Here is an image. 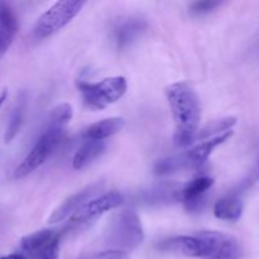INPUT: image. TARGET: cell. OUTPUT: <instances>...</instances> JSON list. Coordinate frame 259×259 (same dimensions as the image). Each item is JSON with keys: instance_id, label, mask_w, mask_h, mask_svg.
I'll return each instance as SVG.
<instances>
[{"instance_id": "obj_25", "label": "cell", "mask_w": 259, "mask_h": 259, "mask_svg": "<svg viewBox=\"0 0 259 259\" xmlns=\"http://www.w3.org/2000/svg\"><path fill=\"white\" fill-rule=\"evenodd\" d=\"M8 98V90L5 89V90H3L2 93H0V110H2V106L3 104L5 103V100H7Z\"/></svg>"}, {"instance_id": "obj_7", "label": "cell", "mask_w": 259, "mask_h": 259, "mask_svg": "<svg viewBox=\"0 0 259 259\" xmlns=\"http://www.w3.org/2000/svg\"><path fill=\"white\" fill-rule=\"evenodd\" d=\"M20 253L27 259H58L60 235L50 229L25 235L20 240Z\"/></svg>"}, {"instance_id": "obj_1", "label": "cell", "mask_w": 259, "mask_h": 259, "mask_svg": "<svg viewBox=\"0 0 259 259\" xmlns=\"http://www.w3.org/2000/svg\"><path fill=\"white\" fill-rule=\"evenodd\" d=\"M166 98L175 121V143L190 146L196 141L201 121V105L195 89L186 81L171 83L166 89Z\"/></svg>"}, {"instance_id": "obj_20", "label": "cell", "mask_w": 259, "mask_h": 259, "mask_svg": "<svg viewBox=\"0 0 259 259\" xmlns=\"http://www.w3.org/2000/svg\"><path fill=\"white\" fill-rule=\"evenodd\" d=\"M25 105H27V99H25L24 94H22V95L18 96L17 103H15L12 113H10L9 121H8V125L4 134L5 143H10L17 137L18 132H19L20 126L23 124V119H24Z\"/></svg>"}, {"instance_id": "obj_21", "label": "cell", "mask_w": 259, "mask_h": 259, "mask_svg": "<svg viewBox=\"0 0 259 259\" xmlns=\"http://www.w3.org/2000/svg\"><path fill=\"white\" fill-rule=\"evenodd\" d=\"M72 116V106L67 103L60 104V105H57L55 109L51 110L47 121H46V125L53 126V128L66 129V125L70 123Z\"/></svg>"}, {"instance_id": "obj_2", "label": "cell", "mask_w": 259, "mask_h": 259, "mask_svg": "<svg viewBox=\"0 0 259 259\" xmlns=\"http://www.w3.org/2000/svg\"><path fill=\"white\" fill-rule=\"evenodd\" d=\"M232 137L233 132H228V133L222 134V136L207 139L202 143L196 144L189 151L181 152V153L174 154V156L164 157V158L156 162L153 168L154 172H156V175L164 176V175L176 174V172L201 167L210 158L215 148L222 146L223 143H225Z\"/></svg>"}, {"instance_id": "obj_11", "label": "cell", "mask_w": 259, "mask_h": 259, "mask_svg": "<svg viewBox=\"0 0 259 259\" xmlns=\"http://www.w3.org/2000/svg\"><path fill=\"white\" fill-rule=\"evenodd\" d=\"M162 252L174 253L190 258H201L206 255V245L197 235H176L167 238L157 244Z\"/></svg>"}, {"instance_id": "obj_24", "label": "cell", "mask_w": 259, "mask_h": 259, "mask_svg": "<svg viewBox=\"0 0 259 259\" xmlns=\"http://www.w3.org/2000/svg\"><path fill=\"white\" fill-rule=\"evenodd\" d=\"M0 259H27L22 253H13V254L5 255V257H2Z\"/></svg>"}, {"instance_id": "obj_6", "label": "cell", "mask_w": 259, "mask_h": 259, "mask_svg": "<svg viewBox=\"0 0 259 259\" xmlns=\"http://www.w3.org/2000/svg\"><path fill=\"white\" fill-rule=\"evenodd\" d=\"M80 0H63L57 2L48 8L34 25V34L37 38H47L65 28L85 5Z\"/></svg>"}, {"instance_id": "obj_4", "label": "cell", "mask_w": 259, "mask_h": 259, "mask_svg": "<svg viewBox=\"0 0 259 259\" xmlns=\"http://www.w3.org/2000/svg\"><path fill=\"white\" fill-rule=\"evenodd\" d=\"M83 104L91 110H103L120 100L126 93L128 83L123 76L103 78L98 82L77 81L76 82Z\"/></svg>"}, {"instance_id": "obj_19", "label": "cell", "mask_w": 259, "mask_h": 259, "mask_svg": "<svg viewBox=\"0 0 259 259\" xmlns=\"http://www.w3.org/2000/svg\"><path fill=\"white\" fill-rule=\"evenodd\" d=\"M237 121L238 119L235 116H225V118L209 121L206 125L199 129L196 134V141L204 142L228 133V132H232V129L237 125Z\"/></svg>"}, {"instance_id": "obj_22", "label": "cell", "mask_w": 259, "mask_h": 259, "mask_svg": "<svg viewBox=\"0 0 259 259\" xmlns=\"http://www.w3.org/2000/svg\"><path fill=\"white\" fill-rule=\"evenodd\" d=\"M222 2H214V0H207V2H194L190 4L189 9L192 15L200 17V15H206L215 12V10H217L218 8L222 7Z\"/></svg>"}, {"instance_id": "obj_12", "label": "cell", "mask_w": 259, "mask_h": 259, "mask_svg": "<svg viewBox=\"0 0 259 259\" xmlns=\"http://www.w3.org/2000/svg\"><path fill=\"white\" fill-rule=\"evenodd\" d=\"M212 185H214V180L207 176L197 177L187 182L185 186L181 187L180 201L184 202L186 210L191 214L200 212L204 209L206 192L211 189Z\"/></svg>"}, {"instance_id": "obj_17", "label": "cell", "mask_w": 259, "mask_h": 259, "mask_svg": "<svg viewBox=\"0 0 259 259\" xmlns=\"http://www.w3.org/2000/svg\"><path fill=\"white\" fill-rule=\"evenodd\" d=\"M181 187L175 184L158 185V186L152 187L151 190L144 192L142 200L148 205L169 204V202L180 201Z\"/></svg>"}, {"instance_id": "obj_8", "label": "cell", "mask_w": 259, "mask_h": 259, "mask_svg": "<svg viewBox=\"0 0 259 259\" xmlns=\"http://www.w3.org/2000/svg\"><path fill=\"white\" fill-rule=\"evenodd\" d=\"M124 201L123 195L116 191L101 194L100 196L95 197L88 204L83 205L78 211H76L72 217L68 219V227L70 228H81L83 225L90 224L91 222L100 218L105 212L111 211L120 206Z\"/></svg>"}, {"instance_id": "obj_13", "label": "cell", "mask_w": 259, "mask_h": 259, "mask_svg": "<svg viewBox=\"0 0 259 259\" xmlns=\"http://www.w3.org/2000/svg\"><path fill=\"white\" fill-rule=\"evenodd\" d=\"M147 28L146 20L131 17L121 19L114 27V40L118 48H125L136 42L143 34Z\"/></svg>"}, {"instance_id": "obj_23", "label": "cell", "mask_w": 259, "mask_h": 259, "mask_svg": "<svg viewBox=\"0 0 259 259\" xmlns=\"http://www.w3.org/2000/svg\"><path fill=\"white\" fill-rule=\"evenodd\" d=\"M83 259H129L128 253L118 249H106L103 252L95 253Z\"/></svg>"}, {"instance_id": "obj_5", "label": "cell", "mask_w": 259, "mask_h": 259, "mask_svg": "<svg viewBox=\"0 0 259 259\" xmlns=\"http://www.w3.org/2000/svg\"><path fill=\"white\" fill-rule=\"evenodd\" d=\"M65 136L66 129L45 125L42 133L35 141L34 146L32 147V149L28 152L27 156L23 158V161L14 169V174H13L14 179L22 180L24 177L29 176L37 168H39L50 158L51 154L57 149V147L63 141Z\"/></svg>"}, {"instance_id": "obj_3", "label": "cell", "mask_w": 259, "mask_h": 259, "mask_svg": "<svg viewBox=\"0 0 259 259\" xmlns=\"http://www.w3.org/2000/svg\"><path fill=\"white\" fill-rule=\"evenodd\" d=\"M104 238L109 249L125 253L137 249L144 240L141 219L132 210H123L110 220Z\"/></svg>"}, {"instance_id": "obj_9", "label": "cell", "mask_w": 259, "mask_h": 259, "mask_svg": "<svg viewBox=\"0 0 259 259\" xmlns=\"http://www.w3.org/2000/svg\"><path fill=\"white\" fill-rule=\"evenodd\" d=\"M197 237L206 245V255L204 259H240L242 247L233 235L214 230H204L197 233Z\"/></svg>"}, {"instance_id": "obj_14", "label": "cell", "mask_w": 259, "mask_h": 259, "mask_svg": "<svg viewBox=\"0 0 259 259\" xmlns=\"http://www.w3.org/2000/svg\"><path fill=\"white\" fill-rule=\"evenodd\" d=\"M18 33V20L7 3H0V58L9 51Z\"/></svg>"}, {"instance_id": "obj_10", "label": "cell", "mask_w": 259, "mask_h": 259, "mask_svg": "<svg viewBox=\"0 0 259 259\" xmlns=\"http://www.w3.org/2000/svg\"><path fill=\"white\" fill-rule=\"evenodd\" d=\"M105 187V184L101 181L94 182V184L88 185L86 187L81 189L80 191H77L76 194L71 195L70 197L65 200L61 205H58L55 210L52 211V214L48 218V223L51 224H57V223H62L65 220L70 219L76 211L81 209L85 204H88L89 201H91L95 197L100 196L101 191Z\"/></svg>"}, {"instance_id": "obj_18", "label": "cell", "mask_w": 259, "mask_h": 259, "mask_svg": "<svg viewBox=\"0 0 259 259\" xmlns=\"http://www.w3.org/2000/svg\"><path fill=\"white\" fill-rule=\"evenodd\" d=\"M105 151V143L100 141H85L76 151L72 159L73 168L80 171L93 163Z\"/></svg>"}, {"instance_id": "obj_15", "label": "cell", "mask_w": 259, "mask_h": 259, "mask_svg": "<svg viewBox=\"0 0 259 259\" xmlns=\"http://www.w3.org/2000/svg\"><path fill=\"white\" fill-rule=\"evenodd\" d=\"M125 126V119L121 116H113V118H106L103 120H99L96 123L91 124L83 131L82 137L85 141H100L110 138L115 136L119 132H121Z\"/></svg>"}, {"instance_id": "obj_16", "label": "cell", "mask_w": 259, "mask_h": 259, "mask_svg": "<svg viewBox=\"0 0 259 259\" xmlns=\"http://www.w3.org/2000/svg\"><path fill=\"white\" fill-rule=\"evenodd\" d=\"M243 200L238 195H228L214 205V215L225 222H238L243 214Z\"/></svg>"}]
</instances>
